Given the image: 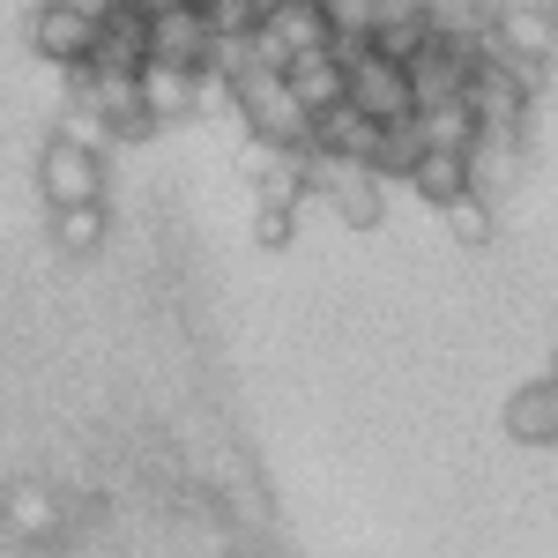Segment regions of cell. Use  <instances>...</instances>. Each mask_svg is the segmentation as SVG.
<instances>
[{"label":"cell","mask_w":558,"mask_h":558,"mask_svg":"<svg viewBox=\"0 0 558 558\" xmlns=\"http://www.w3.org/2000/svg\"><path fill=\"white\" fill-rule=\"evenodd\" d=\"M142 97H149V112L172 128V120H194L202 112V68H179V60H149L142 68Z\"/></svg>","instance_id":"13"},{"label":"cell","mask_w":558,"mask_h":558,"mask_svg":"<svg viewBox=\"0 0 558 558\" xmlns=\"http://www.w3.org/2000/svg\"><path fill=\"white\" fill-rule=\"evenodd\" d=\"M417 128H425L432 149H476L484 142V128H476L470 97H454V105H432V112H417Z\"/></svg>","instance_id":"23"},{"label":"cell","mask_w":558,"mask_h":558,"mask_svg":"<svg viewBox=\"0 0 558 558\" xmlns=\"http://www.w3.org/2000/svg\"><path fill=\"white\" fill-rule=\"evenodd\" d=\"M97 8H83V0H38L31 8V23H23V38H31V52H38L45 68H89V52H97Z\"/></svg>","instance_id":"3"},{"label":"cell","mask_w":558,"mask_h":558,"mask_svg":"<svg viewBox=\"0 0 558 558\" xmlns=\"http://www.w3.org/2000/svg\"><path fill=\"white\" fill-rule=\"evenodd\" d=\"M507 439L514 447H558V380H529L507 395Z\"/></svg>","instance_id":"12"},{"label":"cell","mask_w":558,"mask_h":558,"mask_svg":"<svg viewBox=\"0 0 558 558\" xmlns=\"http://www.w3.org/2000/svg\"><path fill=\"white\" fill-rule=\"evenodd\" d=\"M291 231H299V209H276V202H260V209H254V246H260V254H283Z\"/></svg>","instance_id":"25"},{"label":"cell","mask_w":558,"mask_h":558,"mask_svg":"<svg viewBox=\"0 0 558 558\" xmlns=\"http://www.w3.org/2000/svg\"><path fill=\"white\" fill-rule=\"evenodd\" d=\"M387 8H432V0H387Z\"/></svg>","instance_id":"27"},{"label":"cell","mask_w":558,"mask_h":558,"mask_svg":"<svg viewBox=\"0 0 558 558\" xmlns=\"http://www.w3.org/2000/svg\"><path fill=\"white\" fill-rule=\"evenodd\" d=\"M328 23H336V52H357V45H373L380 38V23H387V0H328Z\"/></svg>","instance_id":"21"},{"label":"cell","mask_w":558,"mask_h":558,"mask_svg":"<svg viewBox=\"0 0 558 558\" xmlns=\"http://www.w3.org/2000/svg\"><path fill=\"white\" fill-rule=\"evenodd\" d=\"M425 149H432V142H425V128H417V120H387V134H380V157H373V172H380V179H410Z\"/></svg>","instance_id":"24"},{"label":"cell","mask_w":558,"mask_h":558,"mask_svg":"<svg viewBox=\"0 0 558 558\" xmlns=\"http://www.w3.org/2000/svg\"><path fill=\"white\" fill-rule=\"evenodd\" d=\"M470 172H476V194H514L521 172H529V157H521V134H484L470 149Z\"/></svg>","instance_id":"16"},{"label":"cell","mask_w":558,"mask_h":558,"mask_svg":"<svg viewBox=\"0 0 558 558\" xmlns=\"http://www.w3.org/2000/svg\"><path fill=\"white\" fill-rule=\"evenodd\" d=\"M544 89V68L536 60H514V52H476L470 75V112L484 134H521L529 128V105Z\"/></svg>","instance_id":"1"},{"label":"cell","mask_w":558,"mask_h":558,"mask_svg":"<svg viewBox=\"0 0 558 558\" xmlns=\"http://www.w3.org/2000/svg\"><path fill=\"white\" fill-rule=\"evenodd\" d=\"M551 380H558V343H551Z\"/></svg>","instance_id":"28"},{"label":"cell","mask_w":558,"mask_h":558,"mask_svg":"<svg viewBox=\"0 0 558 558\" xmlns=\"http://www.w3.org/2000/svg\"><path fill=\"white\" fill-rule=\"evenodd\" d=\"M89 97H97L112 142H149V134L165 128V120L149 112V97H142V75H97V68H89Z\"/></svg>","instance_id":"9"},{"label":"cell","mask_w":558,"mask_h":558,"mask_svg":"<svg viewBox=\"0 0 558 558\" xmlns=\"http://www.w3.org/2000/svg\"><path fill=\"white\" fill-rule=\"evenodd\" d=\"M38 186L52 209H75V202H105V149H89L75 134H52L38 149Z\"/></svg>","instance_id":"6"},{"label":"cell","mask_w":558,"mask_h":558,"mask_svg":"<svg viewBox=\"0 0 558 558\" xmlns=\"http://www.w3.org/2000/svg\"><path fill=\"white\" fill-rule=\"evenodd\" d=\"M52 246L68 260H89L105 246V202H75V209H52Z\"/></svg>","instance_id":"18"},{"label":"cell","mask_w":558,"mask_h":558,"mask_svg":"<svg viewBox=\"0 0 558 558\" xmlns=\"http://www.w3.org/2000/svg\"><path fill=\"white\" fill-rule=\"evenodd\" d=\"M313 194L350 231H380V216H387V179L373 165H343V157H320V149H313Z\"/></svg>","instance_id":"5"},{"label":"cell","mask_w":558,"mask_h":558,"mask_svg":"<svg viewBox=\"0 0 558 558\" xmlns=\"http://www.w3.org/2000/svg\"><path fill=\"white\" fill-rule=\"evenodd\" d=\"M470 75H476V45L470 38H439L410 60V83H417V112H432V105H454V97H470Z\"/></svg>","instance_id":"8"},{"label":"cell","mask_w":558,"mask_h":558,"mask_svg":"<svg viewBox=\"0 0 558 558\" xmlns=\"http://www.w3.org/2000/svg\"><path fill=\"white\" fill-rule=\"evenodd\" d=\"M350 105L373 112V120H417V83H410V60H395L380 45H357L350 52Z\"/></svg>","instance_id":"4"},{"label":"cell","mask_w":558,"mask_h":558,"mask_svg":"<svg viewBox=\"0 0 558 558\" xmlns=\"http://www.w3.org/2000/svg\"><path fill=\"white\" fill-rule=\"evenodd\" d=\"M268 31L291 45V60H299V52H320V45H336L328 0H276V8H268Z\"/></svg>","instance_id":"15"},{"label":"cell","mask_w":558,"mask_h":558,"mask_svg":"<svg viewBox=\"0 0 558 558\" xmlns=\"http://www.w3.org/2000/svg\"><path fill=\"white\" fill-rule=\"evenodd\" d=\"M231 112H239L246 134H260V142H283V149H305V142H313V112H305L299 97H291V83L268 75V68L231 75Z\"/></svg>","instance_id":"2"},{"label":"cell","mask_w":558,"mask_h":558,"mask_svg":"<svg viewBox=\"0 0 558 558\" xmlns=\"http://www.w3.org/2000/svg\"><path fill=\"white\" fill-rule=\"evenodd\" d=\"M149 52H157V60H179V68H216L223 38H216L209 8L172 0V8H157V15H149Z\"/></svg>","instance_id":"7"},{"label":"cell","mask_w":558,"mask_h":558,"mask_svg":"<svg viewBox=\"0 0 558 558\" xmlns=\"http://www.w3.org/2000/svg\"><path fill=\"white\" fill-rule=\"evenodd\" d=\"M507 8H551V0H507Z\"/></svg>","instance_id":"26"},{"label":"cell","mask_w":558,"mask_h":558,"mask_svg":"<svg viewBox=\"0 0 558 558\" xmlns=\"http://www.w3.org/2000/svg\"><path fill=\"white\" fill-rule=\"evenodd\" d=\"M283 83H291V97H299L305 112H336L350 97V60L336 45H320V52H299V60L283 68Z\"/></svg>","instance_id":"11"},{"label":"cell","mask_w":558,"mask_h":558,"mask_svg":"<svg viewBox=\"0 0 558 558\" xmlns=\"http://www.w3.org/2000/svg\"><path fill=\"white\" fill-rule=\"evenodd\" d=\"M380 120H373V112H357V105H336V112H313V149H320V157H343V165H373V157H380Z\"/></svg>","instance_id":"10"},{"label":"cell","mask_w":558,"mask_h":558,"mask_svg":"<svg viewBox=\"0 0 558 558\" xmlns=\"http://www.w3.org/2000/svg\"><path fill=\"white\" fill-rule=\"evenodd\" d=\"M447 239L454 246H470V254H484L492 239H499V216H492V194H462V202H447Z\"/></svg>","instance_id":"20"},{"label":"cell","mask_w":558,"mask_h":558,"mask_svg":"<svg viewBox=\"0 0 558 558\" xmlns=\"http://www.w3.org/2000/svg\"><path fill=\"white\" fill-rule=\"evenodd\" d=\"M439 38V23H432V8H387V23H380V52H395V60H417L425 45Z\"/></svg>","instance_id":"22"},{"label":"cell","mask_w":558,"mask_h":558,"mask_svg":"<svg viewBox=\"0 0 558 558\" xmlns=\"http://www.w3.org/2000/svg\"><path fill=\"white\" fill-rule=\"evenodd\" d=\"M0 521H8L15 536H52V521H60V507H52V492H45V484H31V476H15V484L0 492Z\"/></svg>","instance_id":"17"},{"label":"cell","mask_w":558,"mask_h":558,"mask_svg":"<svg viewBox=\"0 0 558 558\" xmlns=\"http://www.w3.org/2000/svg\"><path fill=\"white\" fill-rule=\"evenodd\" d=\"M417 202H432V209H447V202H462V194H476V172H470V149H425L417 157V172L402 179Z\"/></svg>","instance_id":"14"},{"label":"cell","mask_w":558,"mask_h":558,"mask_svg":"<svg viewBox=\"0 0 558 558\" xmlns=\"http://www.w3.org/2000/svg\"><path fill=\"white\" fill-rule=\"evenodd\" d=\"M432 23L447 31V38H492L499 23H507V0H432Z\"/></svg>","instance_id":"19"}]
</instances>
